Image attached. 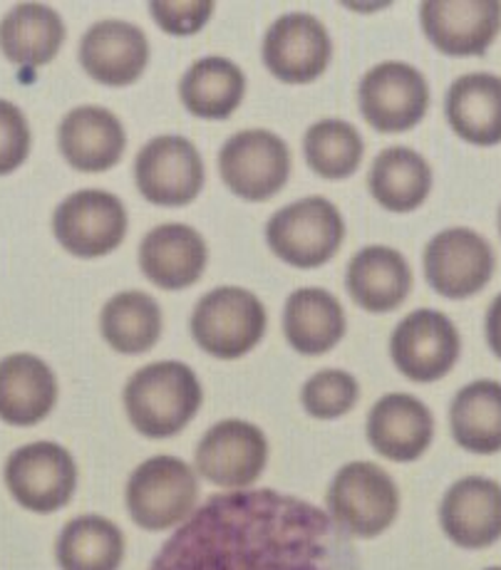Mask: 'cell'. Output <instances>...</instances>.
I'll return each mask as SVG.
<instances>
[{"label": "cell", "instance_id": "obj_7", "mask_svg": "<svg viewBox=\"0 0 501 570\" xmlns=\"http://www.w3.org/2000/svg\"><path fill=\"white\" fill-rule=\"evenodd\" d=\"M291 149L268 129H244L224 141L219 174L228 191L244 202H268L288 184Z\"/></svg>", "mask_w": 501, "mask_h": 570}, {"label": "cell", "instance_id": "obj_23", "mask_svg": "<svg viewBox=\"0 0 501 570\" xmlns=\"http://www.w3.org/2000/svg\"><path fill=\"white\" fill-rule=\"evenodd\" d=\"M58 404V377L46 360L13 353L0 360V420L13 426H36Z\"/></svg>", "mask_w": 501, "mask_h": 570}, {"label": "cell", "instance_id": "obj_2", "mask_svg": "<svg viewBox=\"0 0 501 570\" xmlns=\"http://www.w3.org/2000/svg\"><path fill=\"white\" fill-rule=\"evenodd\" d=\"M122 402L135 432L147 440H169L187 430L202 410L204 390L187 363L159 360L132 372Z\"/></svg>", "mask_w": 501, "mask_h": 570}, {"label": "cell", "instance_id": "obj_22", "mask_svg": "<svg viewBox=\"0 0 501 570\" xmlns=\"http://www.w3.org/2000/svg\"><path fill=\"white\" fill-rule=\"evenodd\" d=\"M345 288L357 308L373 315L397 311L412 291V268L400 250L367 246L347 263Z\"/></svg>", "mask_w": 501, "mask_h": 570}, {"label": "cell", "instance_id": "obj_11", "mask_svg": "<svg viewBox=\"0 0 501 570\" xmlns=\"http://www.w3.org/2000/svg\"><path fill=\"white\" fill-rule=\"evenodd\" d=\"M196 471L214 487L250 489L268 464V440L261 426L246 420H222L196 444Z\"/></svg>", "mask_w": 501, "mask_h": 570}, {"label": "cell", "instance_id": "obj_12", "mask_svg": "<svg viewBox=\"0 0 501 570\" xmlns=\"http://www.w3.org/2000/svg\"><path fill=\"white\" fill-rule=\"evenodd\" d=\"M52 234L72 256H107L122 246L127 236V208L110 191H75L52 214Z\"/></svg>", "mask_w": 501, "mask_h": 570}, {"label": "cell", "instance_id": "obj_38", "mask_svg": "<svg viewBox=\"0 0 501 570\" xmlns=\"http://www.w3.org/2000/svg\"><path fill=\"white\" fill-rule=\"evenodd\" d=\"M487 570H501V568H499V566H497V568H487Z\"/></svg>", "mask_w": 501, "mask_h": 570}, {"label": "cell", "instance_id": "obj_25", "mask_svg": "<svg viewBox=\"0 0 501 570\" xmlns=\"http://www.w3.org/2000/svg\"><path fill=\"white\" fill-rule=\"evenodd\" d=\"M452 131L474 147L501 145V78L489 72L462 75L444 97Z\"/></svg>", "mask_w": 501, "mask_h": 570}, {"label": "cell", "instance_id": "obj_30", "mask_svg": "<svg viewBox=\"0 0 501 570\" xmlns=\"http://www.w3.org/2000/svg\"><path fill=\"white\" fill-rule=\"evenodd\" d=\"M165 317L149 293L122 291L105 303L100 333L119 355H145L159 343Z\"/></svg>", "mask_w": 501, "mask_h": 570}, {"label": "cell", "instance_id": "obj_24", "mask_svg": "<svg viewBox=\"0 0 501 570\" xmlns=\"http://www.w3.org/2000/svg\"><path fill=\"white\" fill-rule=\"evenodd\" d=\"M347 331L341 301L325 288H298L283 305V335L298 355L321 357L341 343Z\"/></svg>", "mask_w": 501, "mask_h": 570}, {"label": "cell", "instance_id": "obj_9", "mask_svg": "<svg viewBox=\"0 0 501 570\" xmlns=\"http://www.w3.org/2000/svg\"><path fill=\"white\" fill-rule=\"evenodd\" d=\"M462 353L456 325L440 311L420 308L402 317L390 335V357L400 375L430 385L446 377Z\"/></svg>", "mask_w": 501, "mask_h": 570}, {"label": "cell", "instance_id": "obj_16", "mask_svg": "<svg viewBox=\"0 0 501 570\" xmlns=\"http://www.w3.org/2000/svg\"><path fill=\"white\" fill-rule=\"evenodd\" d=\"M424 36L450 58L484 55L501 32L497 0H428L420 6Z\"/></svg>", "mask_w": 501, "mask_h": 570}, {"label": "cell", "instance_id": "obj_17", "mask_svg": "<svg viewBox=\"0 0 501 570\" xmlns=\"http://www.w3.org/2000/svg\"><path fill=\"white\" fill-rule=\"evenodd\" d=\"M365 434L380 456L395 464H410L432 446L434 416L428 404L412 394L390 392L367 412Z\"/></svg>", "mask_w": 501, "mask_h": 570}, {"label": "cell", "instance_id": "obj_37", "mask_svg": "<svg viewBox=\"0 0 501 570\" xmlns=\"http://www.w3.org/2000/svg\"><path fill=\"white\" fill-rule=\"evenodd\" d=\"M499 234H501V208H499Z\"/></svg>", "mask_w": 501, "mask_h": 570}, {"label": "cell", "instance_id": "obj_28", "mask_svg": "<svg viewBox=\"0 0 501 570\" xmlns=\"http://www.w3.org/2000/svg\"><path fill=\"white\" fill-rule=\"evenodd\" d=\"M62 42V18L42 3H20L0 20V50L20 68H40L52 62Z\"/></svg>", "mask_w": 501, "mask_h": 570}, {"label": "cell", "instance_id": "obj_35", "mask_svg": "<svg viewBox=\"0 0 501 570\" xmlns=\"http://www.w3.org/2000/svg\"><path fill=\"white\" fill-rule=\"evenodd\" d=\"M214 8L216 6L209 3V0H199V3H167V0H155V3H149V13L157 20V26L169 32V36L187 38L209 23Z\"/></svg>", "mask_w": 501, "mask_h": 570}, {"label": "cell", "instance_id": "obj_8", "mask_svg": "<svg viewBox=\"0 0 501 570\" xmlns=\"http://www.w3.org/2000/svg\"><path fill=\"white\" fill-rule=\"evenodd\" d=\"M6 487L32 513L65 509L78 489V464L62 444L32 442L16 449L6 462Z\"/></svg>", "mask_w": 501, "mask_h": 570}, {"label": "cell", "instance_id": "obj_20", "mask_svg": "<svg viewBox=\"0 0 501 570\" xmlns=\"http://www.w3.org/2000/svg\"><path fill=\"white\" fill-rule=\"evenodd\" d=\"M206 263V240L187 224H161L139 244V268L161 291L191 288L204 276Z\"/></svg>", "mask_w": 501, "mask_h": 570}, {"label": "cell", "instance_id": "obj_3", "mask_svg": "<svg viewBox=\"0 0 501 570\" xmlns=\"http://www.w3.org/2000/svg\"><path fill=\"white\" fill-rule=\"evenodd\" d=\"M199 479L179 456L157 454L141 462L127 479L125 507L145 531H169L187 523L196 511Z\"/></svg>", "mask_w": 501, "mask_h": 570}, {"label": "cell", "instance_id": "obj_26", "mask_svg": "<svg viewBox=\"0 0 501 570\" xmlns=\"http://www.w3.org/2000/svg\"><path fill=\"white\" fill-rule=\"evenodd\" d=\"M367 189L390 214H410L428 202L432 169L415 149L390 147L380 151L370 167Z\"/></svg>", "mask_w": 501, "mask_h": 570}, {"label": "cell", "instance_id": "obj_14", "mask_svg": "<svg viewBox=\"0 0 501 570\" xmlns=\"http://www.w3.org/2000/svg\"><path fill=\"white\" fill-rule=\"evenodd\" d=\"M494 250L472 228H446L424 248L422 266L430 288L442 298H472L494 276Z\"/></svg>", "mask_w": 501, "mask_h": 570}, {"label": "cell", "instance_id": "obj_4", "mask_svg": "<svg viewBox=\"0 0 501 570\" xmlns=\"http://www.w3.org/2000/svg\"><path fill=\"white\" fill-rule=\"evenodd\" d=\"M333 523L353 539H377L400 513V489L387 471L373 462H351L335 471L325 493Z\"/></svg>", "mask_w": 501, "mask_h": 570}, {"label": "cell", "instance_id": "obj_1", "mask_svg": "<svg viewBox=\"0 0 501 570\" xmlns=\"http://www.w3.org/2000/svg\"><path fill=\"white\" fill-rule=\"evenodd\" d=\"M149 570H355L328 511L274 489L212 497Z\"/></svg>", "mask_w": 501, "mask_h": 570}, {"label": "cell", "instance_id": "obj_5", "mask_svg": "<svg viewBox=\"0 0 501 570\" xmlns=\"http://www.w3.org/2000/svg\"><path fill=\"white\" fill-rule=\"evenodd\" d=\"M191 337L216 360H242L266 335V305L238 285H222L204 293L191 313Z\"/></svg>", "mask_w": 501, "mask_h": 570}, {"label": "cell", "instance_id": "obj_29", "mask_svg": "<svg viewBox=\"0 0 501 570\" xmlns=\"http://www.w3.org/2000/svg\"><path fill=\"white\" fill-rule=\"evenodd\" d=\"M454 442L472 454L501 452V382L477 380L454 394L450 407Z\"/></svg>", "mask_w": 501, "mask_h": 570}, {"label": "cell", "instance_id": "obj_21", "mask_svg": "<svg viewBox=\"0 0 501 570\" xmlns=\"http://www.w3.org/2000/svg\"><path fill=\"white\" fill-rule=\"evenodd\" d=\"M58 145L65 161L85 174H102L119 164L127 147L125 127L107 107L82 105L62 117Z\"/></svg>", "mask_w": 501, "mask_h": 570}, {"label": "cell", "instance_id": "obj_18", "mask_svg": "<svg viewBox=\"0 0 501 570\" xmlns=\"http://www.w3.org/2000/svg\"><path fill=\"white\" fill-rule=\"evenodd\" d=\"M446 539L466 551H482L501 539V484L487 476H464L446 489L440 503Z\"/></svg>", "mask_w": 501, "mask_h": 570}, {"label": "cell", "instance_id": "obj_36", "mask_svg": "<svg viewBox=\"0 0 501 570\" xmlns=\"http://www.w3.org/2000/svg\"><path fill=\"white\" fill-rule=\"evenodd\" d=\"M484 335H487V345L492 353L501 360V293L494 298V303L489 305L487 317H484Z\"/></svg>", "mask_w": 501, "mask_h": 570}, {"label": "cell", "instance_id": "obj_32", "mask_svg": "<svg viewBox=\"0 0 501 570\" xmlns=\"http://www.w3.org/2000/svg\"><path fill=\"white\" fill-rule=\"evenodd\" d=\"M303 155L321 179L343 181L361 167L365 145L361 131L345 119H321L303 137Z\"/></svg>", "mask_w": 501, "mask_h": 570}, {"label": "cell", "instance_id": "obj_15", "mask_svg": "<svg viewBox=\"0 0 501 570\" xmlns=\"http://www.w3.org/2000/svg\"><path fill=\"white\" fill-rule=\"evenodd\" d=\"M264 65L276 80L308 85L328 70L333 58L331 32L308 13H286L268 28L264 38Z\"/></svg>", "mask_w": 501, "mask_h": 570}, {"label": "cell", "instance_id": "obj_13", "mask_svg": "<svg viewBox=\"0 0 501 570\" xmlns=\"http://www.w3.org/2000/svg\"><path fill=\"white\" fill-rule=\"evenodd\" d=\"M204 159L187 137L161 135L149 139L135 159V181L149 204L179 208L204 189Z\"/></svg>", "mask_w": 501, "mask_h": 570}, {"label": "cell", "instance_id": "obj_31", "mask_svg": "<svg viewBox=\"0 0 501 570\" xmlns=\"http://www.w3.org/2000/svg\"><path fill=\"white\" fill-rule=\"evenodd\" d=\"M125 551L122 529L97 513L65 523L56 543L60 570H119Z\"/></svg>", "mask_w": 501, "mask_h": 570}, {"label": "cell", "instance_id": "obj_33", "mask_svg": "<svg viewBox=\"0 0 501 570\" xmlns=\"http://www.w3.org/2000/svg\"><path fill=\"white\" fill-rule=\"evenodd\" d=\"M361 400V385L345 370H321L301 387V404L315 420H341L355 410Z\"/></svg>", "mask_w": 501, "mask_h": 570}, {"label": "cell", "instance_id": "obj_19", "mask_svg": "<svg viewBox=\"0 0 501 570\" xmlns=\"http://www.w3.org/2000/svg\"><path fill=\"white\" fill-rule=\"evenodd\" d=\"M80 62L100 85L127 87L147 70L149 40L145 30L127 20H100L82 36Z\"/></svg>", "mask_w": 501, "mask_h": 570}, {"label": "cell", "instance_id": "obj_34", "mask_svg": "<svg viewBox=\"0 0 501 570\" xmlns=\"http://www.w3.org/2000/svg\"><path fill=\"white\" fill-rule=\"evenodd\" d=\"M30 125L23 109L0 100V177L16 171L30 155Z\"/></svg>", "mask_w": 501, "mask_h": 570}, {"label": "cell", "instance_id": "obj_6", "mask_svg": "<svg viewBox=\"0 0 501 570\" xmlns=\"http://www.w3.org/2000/svg\"><path fill=\"white\" fill-rule=\"evenodd\" d=\"M343 238V214L323 196H308L283 206L266 224L271 254L303 271L325 266L341 250Z\"/></svg>", "mask_w": 501, "mask_h": 570}, {"label": "cell", "instance_id": "obj_27", "mask_svg": "<svg viewBox=\"0 0 501 570\" xmlns=\"http://www.w3.org/2000/svg\"><path fill=\"white\" fill-rule=\"evenodd\" d=\"M246 95V75L236 62L222 55L196 60L184 72L179 82L181 105L199 119H222L232 117Z\"/></svg>", "mask_w": 501, "mask_h": 570}, {"label": "cell", "instance_id": "obj_10", "mask_svg": "<svg viewBox=\"0 0 501 570\" xmlns=\"http://www.w3.org/2000/svg\"><path fill=\"white\" fill-rule=\"evenodd\" d=\"M357 100L370 127L383 135H400L418 127L428 115L430 85L412 65L387 60L363 75Z\"/></svg>", "mask_w": 501, "mask_h": 570}]
</instances>
